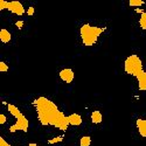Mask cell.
I'll use <instances>...</instances> for the list:
<instances>
[{"label": "cell", "mask_w": 146, "mask_h": 146, "mask_svg": "<svg viewBox=\"0 0 146 146\" xmlns=\"http://www.w3.org/2000/svg\"><path fill=\"white\" fill-rule=\"evenodd\" d=\"M11 39H12V35L7 29H1L0 31V40H1L4 43L9 42Z\"/></svg>", "instance_id": "9c48e42d"}, {"label": "cell", "mask_w": 146, "mask_h": 146, "mask_svg": "<svg viewBox=\"0 0 146 146\" xmlns=\"http://www.w3.org/2000/svg\"><path fill=\"white\" fill-rule=\"evenodd\" d=\"M27 14H28V15H33V14H34V7H29V8H28Z\"/></svg>", "instance_id": "d6986e66"}, {"label": "cell", "mask_w": 146, "mask_h": 146, "mask_svg": "<svg viewBox=\"0 0 146 146\" xmlns=\"http://www.w3.org/2000/svg\"><path fill=\"white\" fill-rule=\"evenodd\" d=\"M8 70V66L5 62H0V71H7Z\"/></svg>", "instance_id": "5bb4252c"}, {"label": "cell", "mask_w": 146, "mask_h": 146, "mask_svg": "<svg viewBox=\"0 0 146 146\" xmlns=\"http://www.w3.org/2000/svg\"><path fill=\"white\" fill-rule=\"evenodd\" d=\"M136 124H137V127H138L140 136L146 138V118L145 119H137Z\"/></svg>", "instance_id": "ba28073f"}, {"label": "cell", "mask_w": 146, "mask_h": 146, "mask_svg": "<svg viewBox=\"0 0 146 146\" xmlns=\"http://www.w3.org/2000/svg\"><path fill=\"white\" fill-rule=\"evenodd\" d=\"M102 120H103V116L100 111H94L91 113V121L94 124H100L102 123Z\"/></svg>", "instance_id": "30bf717a"}, {"label": "cell", "mask_w": 146, "mask_h": 146, "mask_svg": "<svg viewBox=\"0 0 146 146\" xmlns=\"http://www.w3.org/2000/svg\"><path fill=\"white\" fill-rule=\"evenodd\" d=\"M33 104L36 109L38 118L42 125H52L62 131H66L68 129V117H66L63 112H61L56 104L50 100L46 98V97H39L34 101Z\"/></svg>", "instance_id": "6da1fadb"}, {"label": "cell", "mask_w": 146, "mask_h": 146, "mask_svg": "<svg viewBox=\"0 0 146 146\" xmlns=\"http://www.w3.org/2000/svg\"><path fill=\"white\" fill-rule=\"evenodd\" d=\"M7 4H8V1H5V0H0V9H5V8H7Z\"/></svg>", "instance_id": "9a60e30c"}, {"label": "cell", "mask_w": 146, "mask_h": 146, "mask_svg": "<svg viewBox=\"0 0 146 146\" xmlns=\"http://www.w3.org/2000/svg\"><path fill=\"white\" fill-rule=\"evenodd\" d=\"M7 9L11 11L12 13H14L17 15H22L25 13V8H23L22 4L19 1H9L7 4Z\"/></svg>", "instance_id": "5b68a950"}, {"label": "cell", "mask_w": 146, "mask_h": 146, "mask_svg": "<svg viewBox=\"0 0 146 146\" xmlns=\"http://www.w3.org/2000/svg\"><path fill=\"white\" fill-rule=\"evenodd\" d=\"M28 146H39V145H38V144H34V143H31Z\"/></svg>", "instance_id": "44dd1931"}, {"label": "cell", "mask_w": 146, "mask_h": 146, "mask_svg": "<svg viewBox=\"0 0 146 146\" xmlns=\"http://www.w3.org/2000/svg\"><path fill=\"white\" fill-rule=\"evenodd\" d=\"M68 121H69V125L78 126L82 124V117L77 113H72V115L68 116Z\"/></svg>", "instance_id": "52a82bcc"}, {"label": "cell", "mask_w": 146, "mask_h": 146, "mask_svg": "<svg viewBox=\"0 0 146 146\" xmlns=\"http://www.w3.org/2000/svg\"><path fill=\"white\" fill-rule=\"evenodd\" d=\"M104 31L105 29L102 27H95V26L89 25V23L83 25L80 29V34H81V39H82L83 44L87 46V47L94 46L97 42V40H98L100 35Z\"/></svg>", "instance_id": "3957f363"}, {"label": "cell", "mask_w": 146, "mask_h": 146, "mask_svg": "<svg viewBox=\"0 0 146 146\" xmlns=\"http://www.w3.org/2000/svg\"><path fill=\"white\" fill-rule=\"evenodd\" d=\"M62 140V137H58V138H55L53 140H49V144H54V143H57V141H61Z\"/></svg>", "instance_id": "ac0fdd59"}, {"label": "cell", "mask_w": 146, "mask_h": 146, "mask_svg": "<svg viewBox=\"0 0 146 146\" xmlns=\"http://www.w3.org/2000/svg\"><path fill=\"white\" fill-rule=\"evenodd\" d=\"M74 71H72L70 68H66V69H62L60 71V77L62 81H64L66 83H71L72 80H74Z\"/></svg>", "instance_id": "8992f818"}, {"label": "cell", "mask_w": 146, "mask_h": 146, "mask_svg": "<svg viewBox=\"0 0 146 146\" xmlns=\"http://www.w3.org/2000/svg\"><path fill=\"white\" fill-rule=\"evenodd\" d=\"M7 109H8V111L11 112V115H13V116L15 117V119H17L15 124L12 125V126L9 127V131H11V132H15V131L27 132V131H28V125H29L27 118L21 113V111L19 110V109H18L15 105L8 104V105H7Z\"/></svg>", "instance_id": "277c9868"}, {"label": "cell", "mask_w": 146, "mask_h": 146, "mask_svg": "<svg viewBox=\"0 0 146 146\" xmlns=\"http://www.w3.org/2000/svg\"><path fill=\"white\" fill-rule=\"evenodd\" d=\"M130 6H135V7H137V6H141V5H144V1H141V0H130Z\"/></svg>", "instance_id": "4fadbf2b"}, {"label": "cell", "mask_w": 146, "mask_h": 146, "mask_svg": "<svg viewBox=\"0 0 146 146\" xmlns=\"http://www.w3.org/2000/svg\"><path fill=\"white\" fill-rule=\"evenodd\" d=\"M22 25H23L22 21H21V22H17V26H18V27H22Z\"/></svg>", "instance_id": "ffe728a7"}, {"label": "cell", "mask_w": 146, "mask_h": 146, "mask_svg": "<svg viewBox=\"0 0 146 146\" xmlns=\"http://www.w3.org/2000/svg\"><path fill=\"white\" fill-rule=\"evenodd\" d=\"M139 25L143 29L146 31V12H143L140 15V20H139Z\"/></svg>", "instance_id": "7c38bea8"}, {"label": "cell", "mask_w": 146, "mask_h": 146, "mask_svg": "<svg viewBox=\"0 0 146 146\" xmlns=\"http://www.w3.org/2000/svg\"><path fill=\"white\" fill-rule=\"evenodd\" d=\"M124 69L129 75L137 77L139 90L141 91L146 90V71H144L143 69V63L139 56L137 55L129 56L124 62Z\"/></svg>", "instance_id": "7a4b0ae2"}, {"label": "cell", "mask_w": 146, "mask_h": 146, "mask_svg": "<svg viewBox=\"0 0 146 146\" xmlns=\"http://www.w3.org/2000/svg\"><path fill=\"white\" fill-rule=\"evenodd\" d=\"M6 123V117L5 115H0V124H5Z\"/></svg>", "instance_id": "e0dca14e"}, {"label": "cell", "mask_w": 146, "mask_h": 146, "mask_svg": "<svg viewBox=\"0 0 146 146\" xmlns=\"http://www.w3.org/2000/svg\"><path fill=\"white\" fill-rule=\"evenodd\" d=\"M0 146H12V145H9L4 138H0Z\"/></svg>", "instance_id": "2e32d148"}, {"label": "cell", "mask_w": 146, "mask_h": 146, "mask_svg": "<svg viewBox=\"0 0 146 146\" xmlns=\"http://www.w3.org/2000/svg\"><path fill=\"white\" fill-rule=\"evenodd\" d=\"M80 144H81V146H90V144H91V138H90L89 136H84V137L81 138Z\"/></svg>", "instance_id": "8fae6325"}]
</instances>
